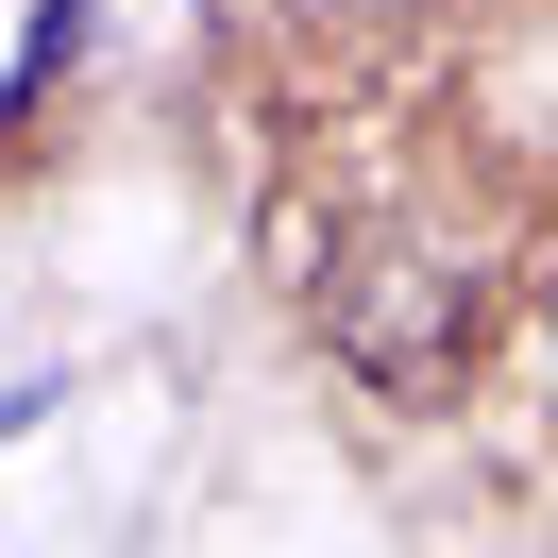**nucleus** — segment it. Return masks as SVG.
Listing matches in <instances>:
<instances>
[{
	"label": "nucleus",
	"instance_id": "nucleus-1",
	"mask_svg": "<svg viewBox=\"0 0 558 558\" xmlns=\"http://www.w3.org/2000/svg\"><path fill=\"white\" fill-rule=\"evenodd\" d=\"M322 322H339V355L373 389H457L474 373V339H490V288H474V254H440V238H355L339 271H322Z\"/></svg>",
	"mask_w": 558,
	"mask_h": 558
}]
</instances>
